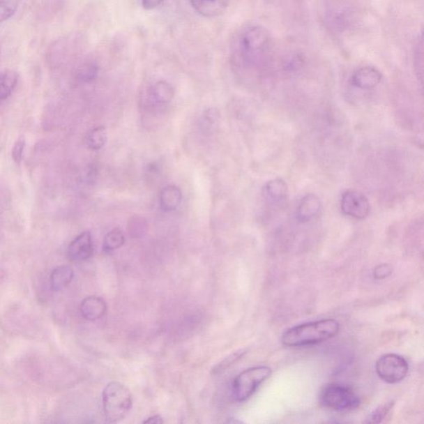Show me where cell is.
<instances>
[{
    "instance_id": "cell-23",
    "label": "cell",
    "mask_w": 424,
    "mask_h": 424,
    "mask_svg": "<svg viewBox=\"0 0 424 424\" xmlns=\"http://www.w3.org/2000/svg\"><path fill=\"white\" fill-rule=\"evenodd\" d=\"M17 10V4L13 0H0V23L10 20Z\"/></svg>"
},
{
    "instance_id": "cell-10",
    "label": "cell",
    "mask_w": 424,
    "mask_h": 424,
    "mask_svg": "<svg viewBox=\"0 0 424 424\" xmlns=\"http://www.w3.org/2000/svg\"><path fill=\"white\" fill-rule=\"evenodd\" d=\"M320 198L315 194H308L300 201L297 210L298 222L306 223L315 218L321 209Z\"/></svg>"
},
{
    "instance_id": "cell-4",
    "label": "cell",
    "mask_w": 424,
    "mask_h": 424,
    "mask_svg": "<svg viewBox=\"0 0 424 424\" xmlns=\"http://www.w3.org/2000/svg\"><path fill=\"white\" fill-rule=\"evenodd\" d=\"M320 402L324 407L338 412L355 410L361 404L360 397L352 388L339 384L326 386L321 393Z\"/></svg>"
},
{
    "instance_id": "cell-26",
    "label": "cell",
    "mask_w": 424,
    "mask_h": 424,
    "mask_svg": "<svg viewBox=\"0 0 424 424\" xmlns=\"http://www.w3.org/2000/svg\"><path fill=\"white\" fill-rule=\"evenodd\" d=\"M392 273V268L390 265L384 264L379 265L374 271V278L375 280H382L384 278L391 276Z\"/></svg>"
},
{
    "instance_id": "cell-11",
    "label": "cell",
    "mask_w": 424,
    "mask_h": 424,
    "mask_svg": "<svg viewBox=\"0 0 424 424\" xmlns=\"http://www.w3.org/2000/svg\"><path fill=\"white\" fill-rule=\"evenodd\" d=\"M264 195L273 205H280L286 201L289 195V188L285 181L277 178L268 181L264 187Z\"/></svg>"
},
{
    "instance_id": "cell-7",
    "label": "cell",
    "mask_w": 424,
    "mask_h": 424,
    "mask_svg": "<svg viewBox=\"0 0 424 424\" xmlns=\"http://www.w3.org/2000/svg\"><path fill=\"white\" fill-rule=\"evenodd\" d=\"M341 209L344 215L362 220L369 215L370 204L363 193L356 190H347L342 196Z\"/></svg>"
},
{
    "instance_id": "cell-12",
    "label": "cell",
    "mask_w": 424,
    "mask_h": 424,
    "mask_svg": "<svg viewBox=\"0 0 424 424\" xmlns=\"http://www.w3.org/2000/svg\"><path fill=\"white\" fill-rule=\"evenodd\" d=\"M82 315L88 321L100 319L107 311V304L103 298L91 296L83 300L81 304Z\"/></svg>"
},
{
    "instance_id": "cell-6",
    "label": "cell",
    "mask_w": 424,
    "mask_h": 424,
    "mask_svg": "<svg viewBox=\"0 0 424 424\" xmlns=\"http://www.w3.org/2000/svg\"><path fill=\"white\" fill-rule=\"evenodd\" d=\"M271 35L263 26H252L243 34L241 40V47L243 56L246 60H257L266 51Z\"/></svg>"
},
{
    "instance_id": "cell-25",
    "label": "cell",
    "mask_w": 424,
    "mask_h": 424,
    "mask_svg": "<svg viewBox=\"0 0 424 424\" xmlns=\"http://www.w3.org/2000/svg\"><path fill=\"white\" fill-rule=\"evenodd\" d=\"M303 59L301 56H291L285 61V68L289 73L297 72V70L303 68Z\"/></svg>"
},
{
    "instance_id": "cell-5",
    "label": "cell",
    "mask_w": 424,
    "mask_h": 424,
    "mask_svg": "<svg viewBox=\"0 0 424 424\" xmlns=\"http://www.w3.org/2000/svg\"><path fill=\"white\" fill-rule=\"evenodd\" d=\"M378 377L388 384L399 383L407 377L409 365L405 358L397 354H386L375 365Z\"/></svg>"
},
{
    "instance_id": "cell-2",
    "label": "cell",
    "mask_w": 424,
    "mask_h": 424,
    "mask_svg": "<svg viewBox=\"0 0 424 424\" xmlns=\"http://www.w3.org/2000/svg\"><path fill=\"white\" fill-rule=\"evenodd\" d=\"M105 417L109 423L123 421L130 414L132 406L131 392L125 384L110 382L103 394Z\"/></svg>"
},
{
    "instance_id": "cell-19",
    "label": "cell",
    "mask_w": 424,
    "mask_h": 424,
    "mask_svg": "<svg viewBox=\"0 0 424 424\" xmlns=\"http://www.w3.org/2000/svg\"><path fill=\"white\" fill-rule=\"evenodd\" d=\"M106 141H107V132L103 126L97 127L92 130L86 139L88 147L94 150L103 148Z\"/></svg>"
},
{
    "instance_id": "cell-9",
    "label": "cell",
    "mask_w": 424,
    "mask_h": 424,
    "mask_svg": "<svg viewBox=\"0 0 424 424\" xmlns=\"http://www.w3.org/2000/svg\"><path fill=\"white\" fill-rule=\"evenodd\" d=\"M382 75L377 69L365 66L357 70L351 77L352 85L361 90H370L379 85Z\"/></svg>"
},
{
    "instance_id": "cell-20",
    "label": "cell",
    "mask_w": 424,
    "mask_h": 424,
    "mask_svg": "<svg viewBox=\"0 0 424 424\" xmlns=\"http://www.w3.org/2000/svg\"><path fill=\"white\" fill-rule=\"evenodd\" d=\"M246 352L247 350L243 349V350L238 351L227 358H225L223 361L214 366V368L212 369V373L218 374L224 372V370L231 368L233 364L236 363L238 360L241 359V358L246 354Z\"/></svg>"
},
{
    "instance_id": "cell-17",
    "label": "cell",
    "mask_w": 424,
    "mask_h": 424,
    "mask_svg": "<svg viewBox=\"0 0 424 424\" xmlns=\"http://www.w3.org/2000/svg\"><path fill=\"white\" fill-rule=\"evenodd\" d=\"M151 93L153 100L161 104L170 103L174 96V88L166 82H157L153 86Z\"/></svg>"
},
{
    "instance_id": "cell-13",
    "label": "cell",
    "mask_w": 424,
    "mask_h": 424,
    "mask_svg": "<svg viewBox=\"0 0 424 424\" xmlns=\"http://www.w3.org/2000/svg\"><path fill=\"white\" fill-rule=\"evenodd\" d=\"M194 10L205 17L222 15L228 7V0H190Z\"/></svg>"
},
{
    "instance_id": "cell-22",
    "label": "cell",
    "mask_w": 424,
    "mask_h": 424,
    "mask_svg": "<svg viewBox=\"0 0 424 424\" xmlns=\"http://www.w3.org/2000/svg\"><path fill=\"white\" fill-rule=\"evenodd\" d=\"M98 69L96 65L86 63L79 68L77 76L80 81L89 82L96 77Z\"/></svg>"
},
{
    "instance_id": "cell-28",
    "label": "cell",
    "mask_w": 424,
    "mask_h": 424,
    "mask_svg": "<svg viewBox=\"0 0 424 424\" xmlns=\"http://www.w3.org/2000/svg\"><path fill=\"white\" fill-rule=\"evenodd\" d=\"M144 423H162L163 421L160 416L156 415V416L149 418L148 421L144 422Z\"/></svg>"
},
{
    "instance_id": "cell-24",
    "label": "cell",
    "mask_w": 424,
    "mask_h": 424,
    "mask_svg": "<svg viewBox=\"0 0 424 424\" xmlns=\"http://www.w3.org/2000/svg\"><path fill=\"white\" fill-rule=\"evenodd\" d=\"M25 146V139L23 137L17 139L15 145H13L12 158L16 163H20L23 160Z\"/></svg>"
},
{
    "instance_id": "cell-8",
    "label": "cell",
    "mask_w": 424,
    "mask_h": 424,
    "mask_svg": "<svg viewBox=\"0 0 424 424\" xmlns=\"http://www.w3.org/2000/svg\"><path fill=\"white\" fill-rule=\"evenodd\" d=\"M93 255V242L89 232L80 234L70 242L68 249V258L73 262H84Z\"/></svg>"
},
{
    "instance_id": "cell-3",
    "label": "cell",
    "mask_w": 424,
    "mask_h": 424,
    "mask_svg": "<svg viewBox=\"0 0 424 424\" xmlns=\"http://www.w3.org/2000/svg\"><path fill=\"white\" fill-rule=\"evenodd\" d=\"M272 370L268 366H255L238 374L232 384V395L238 403L248 400L256 391L271 377Z\"/></svg>"
},
{
    "instance_id": "cell-27",
    "label": "cell",
    "mask_w": 424,
    "mask_h": 424,
    "mask_svg": "<svg viewBox=\"0 0 424 424\" xmlns=\"http://www.w3.org/2000/svg\"><path fill=\"white\" fill-rule=\"evenodd\" d=\"M162 2V0H142V6L144 10H153Z\"/></svg>"
},
{
    "instance_id": "cell-1",
    "label": "cell",
    "mask_w": 424,
    "mask_h": 424,
    "mask_svg": "<svg viewBox=\"0 0 424 424\" xmlns=\"http://www.w3.org/2000/svg\"><path fill=\"white\" fill-rule=\"evenodd\" d=\"M339 331V322L331 318L307 322L287 330L282 335V342L289 347L312 346L328 341Z\"/></svg>"
},
{
    "instance_id": "cell-21",
    "label": "cell",
    "mask_w": 424,
    "mask_h": 424,
    "mask_svg": "<svg viewBox=\"0 0 424 424\" xmlns=\"http://www.w3.org/2000/svg\"><path fill=\"white\" fill-rule=\"evenodd\" d=\"M395 402H388V403L381 406L377 409H375L374 412L370 414L368 418L366 423H379L383 422L384 419L386 418L388 414H390L394 408Z\"/></svg>"
},
{
    "instance_id": "cell-18",
    "label": "cell",
    "mask_w": 424,
    "mask_h": 424,
    "mask_svg": "<svg viewBox=\"0 0 424 424\" xmlns=\"http://www.w3.org/2000/svg\"><path fill=\"white\" fill-rule=\"evenodd\" d=\"M126 238L121 229L116 228L112 229L106 235L103 249L105 252H112L116 250L125 244Z\"/></svg>"
},
{
    "instance_id": "cell-15",
    "label": "cell",
    "mask_w": 424,
    "mask_h": 424,
    "mask_svg": "<svg viewBox=\"0 0 424 424\" xmlns=\"http://www.w3.org/2000/svg\"><path fill=\"white\" fill-rule=\"evenodd\" d=\"M182 202V192L175 186H169L162 190L160 197L161 207L163 211H174Z\"/></svg>"
},
{
    "instance_id": "cell-14",
    "label": "cell",
    "mask_w": 424,
    "mask_h": 424,
    "mask_svg": "<svg viewBox=\"0 0 424 424\" xmlns=\"http://www.w3.org/2000/svg\"><path fill=\"white\" fill-rule=\"evenodd\" d=\"M74 271L68 265H61L51 273L50 285L53 291H63L72 282Z\"/></svg>"
},
{
    "instance_id": "cell-16",
    "label": "cell",
    "mask_w": 424,
    "mask_h": 424,
    "mask_svg": "<svg viewBox=\"0 0 424 424\" xmlns=\"http://www.w3.org/2000/svg\"><path fill=\"white\" fill-rule=\"evenodd\" d=\"M19 75L15 70H6L0 73V100H6L15 89Z\"/></svg>"
}]
</instances>
